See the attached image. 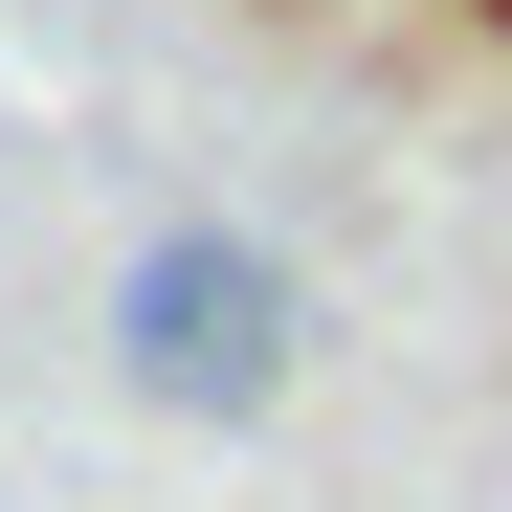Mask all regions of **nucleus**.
Returning a JSON list of instances; mask_svg holds the SVG:
<instances>
[{
	"instance_id": "obj_1",
	"label": "nucleus",
	"mask_w": 512,
	"mask_h": 512,
	"mask_svg": "<svg viewBox=\"0 0 512 512\" xmlns=\"http://www.w3.org/2000/svg\"><path fill=\"white\" fill-rule=\"evenodd\" d=\"M290 357H312V290H290L245 223H156L134 268H112V379H134L156 423H268Z\"/></svg>"
}]
</instances>
